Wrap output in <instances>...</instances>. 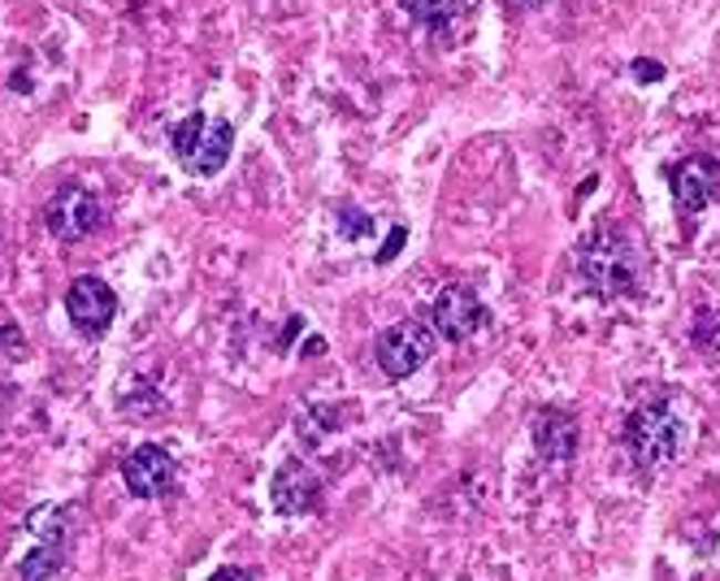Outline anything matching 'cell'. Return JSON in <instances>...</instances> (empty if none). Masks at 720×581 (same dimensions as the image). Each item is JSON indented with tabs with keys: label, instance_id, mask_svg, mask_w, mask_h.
<instances>
[{
	"label": "cell",
	"instance_id": "obj_18",
	"mask_svg": "<svg viewBox=\"0 0 720 581\" xmlns=\"http://www.w3.org/2000/svg\"><path fill=\"white\" fill-rule=\"evenodd\" d=\"M634 79L656 83V79H665V65H656V61H634Z\"/></svg>",
	"mask_w": 720,
	"mask_h": 581
},
{
	"label": "cell",
	"instance_id": "obj_9",
	"mask_svg": "<svg viewBox=\"0 0 720 581\" xmlns=\"http://www.w3.org/2000/svg\"><path fill=\"white\" fill-rule=\"evenodd\" d=\"M122 481L135 499H156L174 486V456L156 443H144L122 460Z\"/></svg>",
	"mask_w": 720,
	"mask_h": 581
},
{
	"label": "cell",
	"instance_id": "obj_4",
	"mask_svg": "<svg viewBox=\"0 0 720 581\" xmlns=\"http://www.w3.org/2000/svg\"><path fill=\"white\" fill-rule=\"evenodd\" d=\"M434 330L430 325H421V321H395V325H387L382 334H378V343H373V356H378V370L387 373V377H412V373L421 370L430 356H434Z\"/></svg>",
	"mask_w": 720,
	"mask_h": 581
},
{
	"label": "cell",
	"instance_id": "obj_8",
	"mask_svg": "<svg viewBox=\"0 0 720 581\" xmlns=\"http://www.w3.org/2000/svg\"><path fill=\"white\" fill-rule=\"evenodd\" d=\"M672 200L677 209L699 212L720 200V160L708 153H695V157L677 160L672 165Z\"/></svg>",
	"mask_w": 720,
	"mask_h": 581
},
{
	"label": "cell",
	"instance_id": "obj_6",
	"mask_svg": "<svg viewBox=\"0 0 720 581\" xmlns=\"http://www.w3.org/2000/svg\"><path fill=\"white\" fill-rule=\"evenodd\" d=\"M101 200H96V191H88V187H79V183H65V187H56L49 200V209H44V226H49L52 239H61V243H79V239H88L96 226H101Z\"/></svg>",
	"mask_w": 720,
	"mask_h": 581
},
{
	"label": "cell",
	"instance_id": "obj_12",
	"mask_svg": "<svg viewBox=\"0 0 720 581\" xmlns=\"http://www.w3.org/2000/svg\"><path fill=\"white\" fill-rule=\"evenodd\" d=\"M469 9H473L469 0H404V13H409L421 31H430L439 44H456Z\"/></svg>",
	"mask_w": 720,
	"mask_h": 581
},
{
	"label": "cell",
	"instance_id": "obj_1",
	"mask_svg": "<svg viewBox=\"0 0 720 581\" xmlns=\"http://www.w3.org/2000/svg\"><path fill=\"white\" fill-rule=\"evenodd\" d=\"M577 273H582V282H586L599 300L642 295V282H647V257H642V243H638L620 221H613V226L595 230V235L582 243Z\"/></svg>",
	"mask_w": 720,
	"mask_h": 581
},
{
	"label": "cell",
	"instance_id": "obj_11",
	"mask_svg": "<svg viewBox=\"0 0 720 581\" xmlns=\"http://www.w3.org/2000/svg\"><path fill=\"white\" fill-rule=\"evenodd\" d=\"M269 499L282 517H305L321 499V477L312 474L305 460H287V465H278V474L269 481Z\"/></svg>",
	"mask_w": 720,
	"mask_h": 581
},
{
	"label": "cell",
	"instance_id": "obj_7",
	"mask_svg": "<svg viewBox=\"0 0 720 581\" xmlns=\"http://www.w3.org/2000/svg\"><path fill=\"white\" fill-rule=\"evenodd\" d=\"M65 313H70V321H74L83 334L101 339L104 330L113 325V318H117V295H113V287H109L104 278L83 273V278H74L70 291H65Z\"/></svg>",
	"mask_w": 720,
	"mask_h": 581
},
{
	"label": "cell",
	"instance_id": "obj_10",
	"mask_svg": "<svg viewBox=\"0 0 720 581\" xmlns=\"http://www.w3.org/2000/svg\"><path fill=\"white\" fill-rule=\"evenodd\" d=\"M529 438H534V452L547 460V465H573L577 456V417L565 408H538L534 422H529Z\"/></svg>",
	"mask_w": 720,
	"mask_h": 581
},
{
	"label": "cell",
	"instance_id": "obj_17",
	"mask_svg": "<svg viewBox=\"0 0 720 581\" xmlns=\"http://www.w3.org/2000/svg\"><path fill=\"white\" fill-rule=\"evenodd\" d=\"M404 243H409V230H404V226H395V230L387 235V243H382V252H378V264H391V261H395Z\"/></svg>",
	"mask_w": 720,
	"mask_h": 581
},
{
	"label": "cell",
	"instance_id": "obj_3",
	"mask_svg": "<svg viewBox=\"0 0 720 581\" xmlns=\"http://www.w3.org/2000/svg\"><path fill=\"white\" fill-rule=\"evenodd\" d=\"M230 148H235V126L226 117L192 113L187 122L174 126V157L196 178H213L230 160Z\"/></svg>",
	"mask_w": 720,
	"mask_h": 581
},
{
	"label": "cell",
	"instance_id": "obj_13",
	"mask_svg": "<svg viewBox=\"0 0 720 581\" xmlns=\"http://www.w3.org/2000/svg\"><path fill=\"white\" fill-rule=\"evenodd\" d=\"M61 569H65V551H61V547H49V542H40L31 556L18 560V578L22 581H56Z\"/></svg>",
	"mask_w": 720,
	"mask_h": 581
},
{
	"label": "cell",
	"instance_id": "obj_14",
	"mask_svg": "<svg viewBox=\"0 0 720 581\" xmlns=\"http://www.w3.org/2000/svg\"><path fill=\"white\" fill-rule=\"evenodd\" d=\"M27 526H31V533L40 538V542H49V547H61L65 542V508H35L31 517H27Z\"/></svg>",
	"mask_w": 720,
	"mask_h": 581
},
{
	"label": "cell",
	"instance_id": "obj_2",
	"mask_svg": "<svg viewBox=\"0 0 720 581\" xmlns=\"http://www.w3.org/2000/svg\"><path fill=\"white\" fill-rule=\"evenodd\" d=\"M620 443H625L629 460L642 474H656V469H669L672 460L686 452V425L669 408L665 395H651V400H642V404L629 408L625 429H620Z\"/></svg>",
	"mask_w": 720,
	"mask_h": 581
},
{
	"label": "cell",
	"instance_id": "obj_20",
	"mask_svg": "<svg viewBox=\"0 0 720 581\" xmlns=\"http://www.w3.org/2000/svg\"><path fill=\"white\" fill-rule=\"evenodd\" d=\"M521 4H534V9H538V4H547V0H521Z\"/></svg>",
	"mask_w": 720,
	"mask_h": 581
},
{
	"label": "cell",
	"instance_id": "obj_19",
	"mask_svg": "<svg viewBox=\"0 0 720 581\" xmlns=\"http://www.w3.org/2000/svg\"><path fill=\"white\" fill-rule=\"evenodd\" d=\"M208 581H257V578H253L248 569H217Z\"/></svg>",
	"mask_w": 720,
	"mask_h": 581
},
{
	"label": "cell",
	"instance_id": "obj_16",
	"mask_svg": "<svg viewBox=\"0 0 720 581\" xmlns=\"http://www.w3.org/2000/svg\"><path fill=\"white\" fill-rule=\"evenodd\" d=\"M339 235L343 239H369L373 235V221H369V212L352 209V205H343L339 209Z\"/></svg>",
	"mask_w": 720,
	"mask_h": 581
},
{
	"label": "cell",
	"instance_id": "obj_15",
	"mask_svg": "<svg viewBox=\"0 0 720 581\" xmlns=\"http://www.w3.org/2000/svg\"><path fill=\"white\" fill-rule=\"evenodd\" d=\"M690 343H695L699 352H717L720 347V313L699 309V313H695V325H690Z\"/></svg>",
	"mask_w": 720,
	"mask_h": 581
},
{
	"label": "cell",
	"instance_id": "obj_5",
	"mask_svg": "<svg viewBox=\"0 0 720 581\" xmlns=\"http://www.w3.org/2000/svg\"><path fill=\"white\" fill-rule=\"evenodd\" d=\"M482 325H491V309L482 304V295L469 287V282H452L434 295L430 304V330L448 343H464L473 339Z\"/></svg>",
	"mask_w": 720,
	"mask_h": 581
}]
</instances>
